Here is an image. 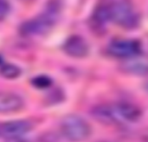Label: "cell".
<instances>
[{"label":"cell","mask_w":148,"mask_h":142,"mask_svg":"<svg viewBox=\"0 0 148 142\" xmlns=\"http://www.w3.org/2000/svg\"><path fill=\"white\" fill-rule=\"evenodd\" d=\"M61 10L59 0H50L47 10L38 16L21 24L19 32L23 36H36L47 33L56 24Z\"/></svg>","instance_id":"cell-1"},{"label":"cell","mask_w":148,"mask_h":142,"mask_svg":"<svg viewBox=\"0 0 148 142\" xmlns=\"http://www.w3.org/2000/svg\"><path fill=\"white\" fill-rule=\"evenodd\" d=\"M61 132L69 141L82 142L89 137L91 128L88 123L81 116L69 115L62 120Z\"/></svg>","instance_id":"cell-2"},{"label":"cell","mask_w":148,"mask_h":142,"mask_svg":"<svg viewBox=\"0 0 148 142\" xmlns=\"http://www.w3.org/2000/svg\"><path fill=\"white\" fill-rule=\"evenodd\" d=\"M108 6L110 20L116 24L126 29L134 28L138 24L139 17L128 2L117 1Z\"/></svg>","instance_id":"cell-3"},{"label":"cell","mask_w":148,"mask_h":142,"mask_svg":"<svg viewBox=\"0 0 148 142\" xmlns=\"http://www.w3.org/2000/svg\"><path fill=\"white\" fill-rule=\"evenodd\" d=\"M108 52L114 57L129 59L140 54L141 45L140 42L133 39H116L110 43Z\"/></svg>","instance_id":"cell-4"},{"label":"cell","mask_w":148,"mask_h":142,"mask_svg":"<svg viewBox=\"0 0 148 142\" xmlns=\"http://www.w3.org/2000/svg\"><path fill=\"white\" fill-rule=\"evenodd\" d=\"M32 128L29 121L25 120L10 121L0 125V136L7 140L20 139Z\"/></svg>","instance_id":"cell-5"},{"label":"cell","mask_w":148,"mask_h":142,"mask_svg":"<svg viewBox=\"0 0 148 142\" xmlns=\"http://www.w3.org/2000/svg\"><path fill=\"white\" fill-rule=\"evenodd\" d=\"M91 115L98 122L105 125L117 124L122 121L118 114L115 104L98 105L92 109Z\"/></svg>","instance_id":"cell-6"},{"label":"cell","mask_w":148,"mask_h":142,"mask_svg":"<svg viewBox=\"0 0 148 142\" xmlns=\"http://www.w3.org/2000/svg\"><path fill=\"white\" fill-rule=\"evenodd\" d=\"M63 50L65 53L75 58H82L88 53L89 48L86 40L77 35L69 37L63 44Z\"/></svg>","instance_id":"cell-7"},{"label":"cell","mask_w":148,"mask_h":142,"mask_svg":"<svg viewBox=\"0 0 148 142\" xmlns=\"http://www.w3.org/2000/svg\"><path fill=\"white\" fill-rule=\"evenodd\" d=\"M121 72L135 76H147L148 60L138 56L126 59L120 65Z\"/></svg>","instance_id":"cell-8"},{"label":"cell","mask_w":148,"mask_h":142,"mask_svg":"<svg viewBox=\"0 0 148 142\" xmlns=\"http://www.w3.org/2000/svg\"><path fill=\"white\" fill-rule=\"evenodd\" d=\"M23 107V100L14 93L0 92V114L19 111Z\"/></svg>","instance_id":"cell-9"},{"label":"cell","mask_w":148,"mask_h":142,"mask_svg":"<svg viewBox=\"0 0 148 142\" xmlns=\"http://www.w3.org/2000/svg\"><path fill=\"white\" fill-rule=\"evenodd\" d=\"M115 106L122 121L134 122L141 117V110L136 105L129 102H120L116 103Z\"/></svg>","instance_id":"cell-10"},{"label":"cell","mask_w":148,"mask_h":142,"mask_svg":"<svg viewBox=\"0 0 148 142\" xmlns=\"http://www.w3.org/2000/svg\"><path fill=\"white\" fill-rule=\"evenodd\" d=\"M94 20L98 24H104L105 23L110 21V14H109V6L108 5H101L99 6L94 12Z\"/></svg>","instance_id":"cell-11"},{"label":"cell","mask_w":148,"mask_h":142,"mask_svg":"<svg viewBox=\"0 0 148 142\" xmlns=\"http://www.w3.org/2000/svg\"><path fill=\"white\" fill-rule=\"evenodd\" d=\"M21 74V69L14 64H4L0 67V75L6 79L17 78Z\"/></svg>","instance_id":"cell-12"},{"label":"cell","mask_w":148,"mask_h":142,"mask_svg":"<svg viewBox=\"0 0 148 142\" xmlns=\"http://www.w3.org/2000/svg\"><path fill=\"white\" fill-rule=\"evenodd\" d=\"M32 84L35 88H36L38 89H45L51 86L52 80L49 76L42 75L36 76L32 80Z\"/></svg>","instance_id":"cell-13"},{"label":"cell","mask_w":148,"mask_h":142,"mask_svg":"<svg viewBox=\"0 0 148 142\" xmlns=\"http://www.w3.org/2000/svg\"><path fill=\"white\" fill-rule=\"evenodd\" d=\"M10 11V4L6 0H0V22L3 20Z\"/></svg>","instance_id":"cell-14"},{"label":"cell","mask_w":148,"mask_h":142,"mask_svg":"<svg viewBox=\"0 0 148 142\" xmlns=\"http://www.w3.org/2000/svg\"><path fill=\"white\" fill-rule=\"evenodd\" d=\"M10 142H25V141H22V140H21V138H20V139H16V140H10Z\"/></svg>","instance_id":"cell-15"},{"label":"cell","mask_w":148,"mask_h":142,"mask_svg":"<svg viewBox=\"0 0 148 142\" xmlns=\"http://www.w3.org/2000/svg\"><path fill=\"white\" fill-rule=\"evenodd\" d=\"M144 87H145V89H146V90L148 92V82L146 83V84H145V86H144Z\"/></svg>","instance_id":"cell-16"},{"label":"cell","mask_w":148,"mask_h":142,"mask_svg":"<svg viewBox=\"0 0 148 142\" xmlns=\"http://www.w3.org/2000/svg\"><path fill=\"white\" fill-rule=\"evenodd\" d=\"M101 142H106V141H101Z\"/></svg>","instance_id":"cell-17"}]
</instances>
